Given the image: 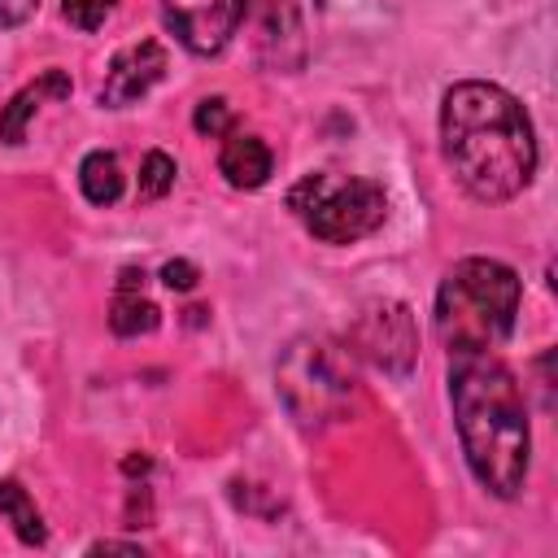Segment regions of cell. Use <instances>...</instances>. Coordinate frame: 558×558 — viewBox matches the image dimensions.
I'll return each instance as SVG.
<instances>
[{
    "label": "cell",
    "mask_w": 558,
    "mask_h": 558,
    "mask_svg": "<svg viewBox=\"0 0 558 558\" xmlns=\"http://www.w3.org/2000/svg\"><path fill=\"white\" fill-rule=\"evenodd\" d=\"M440 153L458 187L484 205L514 201L536 174L527 109L497 83L462 78L440 100Z\"/></svg>",
    "instance_id": "cell-1"
},
{
    "label": "cell",
    "mask_w": 558,
    "mask_h": 558,
    "mask_svg": "<svg viewBox=\"0 0 558 558\" xmlns=\"http://www.w3.org/2000/svg\"><path fill=\"white\" fill-rule=\"evenodd\" d=\"M449 401L453 427L471 475L501 501L519 497L532 462L527 401L514 371L488 353H449Z\"/></svg>",
    "instance_id": "cell-2"
},
{
    "label": "cell",
    "mask_w": 558,
    "mask_h": 558,
    "mask_svg": "<svg viewBox=\"0 0 558 558\" xmlns=\"http://www.w3.org/2000/svg\"><path fill=\"white\" fill-rule=\"evenodd\" d=\"M523 283L497 257H462L436 288V336L449 353L497 349L519 318Z\"/></svg>",
    "instance_id": "cell-3"
},
{
    "label": "cell",
    "mask_w": 558,
    "mask_h": 558,
    "mask_svg": "<svg viewBox=\"0 0 558 558\" xmlns=\"http://www.w3.org/2000/svg\"><path fill=\"white\" fill-rule=\"evenodd\" d=\"M288 209L301 218V227L323 244H353L384 227L388 218V192L375 179L362 174H331L314 170L301 174L288 187Z\"/></svg>",
    "instance_id": "cell-4"
},
{
    "label": "cell",
    "mask_w": 558,
    "mask_h": 558,
    "mask_svg": "<svg viewBox=\"0 0 558 558\" xmlns=\"http://www.w3.org/2000/svg\"><path fill=\"white\" fill-rule=\"evenodd\" d=\"M275 384H279L288 414L305 432H323V427L340 423L353 405V371H349L344 353L314 336H301L283 349V357L275 366Z\"/></svg>",
    "instance_id": "cell-5"
},
{
    "label": "cell",
    "mask_w": 558,
    "mask_h": 558,
    "mask_svg": "<svg viewBox=\"0 0 558 558\" xmlns=\"http://www.w3.org/2000/svg\"><path fill=\"white\" fill-rule=\"evenodd\" d=\"M353 353H362L384 375H410L418 362V327L405 301H366L349 327Z\"/></svg>",
    "instance_id": "cell-6"
},
{
    "label": "cell",
    "mask_w": 558,
    "mask_h": 558,
    "mask_svg": "<svg viewBox=\"0 0 558 558\" xmlns=\"http://www.w3.org/2000/svg\"><path fill=\"white\" fill-rule=\"evenodd\" d=\"M244 9H248V0H161L166 26L196 57L222 52L231 44V35L240 31Z\"/></svg>",
    "instance_id": "cell-7"
},
{
    "label": "cell",
    "mask_w": 558,
    "mask_h": 558,
    "mask_svg": "<svg viewBox=\"0 0 558 558\" xmlns=\"http://www.w3.org/2000/svg\"><path fill=\"white\" fill-rule=\"evenodd\" d=\"M170 70V57L157 39H140V44H126L113 52L109 70H105V83H100V105L105 109H126L135 100H144Z\"/></svg>",
    "instance_id": "cell-8"
},
{
    "label": "cell",
    "mask_w": 558,
    "mask_h": 558,
    "mask_svg": "<svg viewBox=\"0 0 558 558\" xmlns=\"http://www.w3.org/2000/svg\"><path fill=\"white\" fill-rule=\"evenodd\" d=\"M70 92H74V83H70V74L65 70H44V74H35L22 92H13L9 96V105L0 109V140L4 144H22L26 140V126H31V118L48 105V100H70Z\"/></svg>",
    "instance_id": "cell-9"
},
{
    "label": "cell",
    "mask_w": 558,
    "mask_h": 558,
    "mask_svg": "<svg viewBox=\"0 0 558 558\" xmlns=\"http://www.w3.org/2000/svg\"><path fill=\"white\" fill-rule=\"evenodd\" d=\"M270 170H275V153H270L257 135H235V131H227L222 153H218V174H222L231 187L253 192V187H262V183L270 179Z\"/></svg>",
    "instance_id": "cell-10"
},
{
    "label": "cell",
    "mask_w": 558,
    "mask_h": 558,
    "mask_svg": "<svg viewBox=\"0 0 558 558\" xmlns=\"http://www.w3.org/2000/svg\"><path fill=\"white\" fill-rule=\"evenodd\" d=\"M161 323V310L148 301L144 292V270L126 266L118 275V288H113V301H109V327L118 336H148L153 327Z\"/></svg>",
    "instance_id": "cell-11"
},
{
    "label": "cell",
    "mask_w": 558,
    "mask_h": 558,
    "mask_svg": "<svg viewBox=\"0 0 558 558\" xmlns=\"http://www.w3.org/2000/svg\"><path fill=\"white\" fill-rule=\"evenodd\" d=\"M0 514L13 523V532H17L22 545H44L48 541L44 514H39V506L31 501V493L17 480H0Z\"/></svg>",
    "instance_id": "cell-12"
},
{
    "label": "cell",
    "mask_w": 558,
    "mask_h": 558,
    "mask_svg": "<svg viewBox=\"0 0 558 558\" xmlns=\"http://www.w3.org/2000/svg\"><path fill=\"white\" fill-rule=\"evenodd\" d=\"M78 187H83V196L92 205H113L122 196V166H118V157L105 153V148H92L83 157V166H78Z\"/></svg>",
    "instance_id": "cell-13"
},
{
    "label": "cell",
    "mask_w": 558,
    "mask_h": 558,
    "mask_svg": "<svg viewBox=\"0 0 558 558\" xmlns=\"http://www.w3.org/2000/svg\"><path fill=\"white\" fill-rule=\"evenodd\" d=\"M283 39H292L301 52V17L292 9V0H262V48L275 57V65H288L283 61Z\"/></svg>",
    "instance_id": "cell-14"
},
{
    "label": "cell",
    "mask_w": 558,
    "mask_h": 558,
    "mask_svg": "<svg viewBox=\"0 0 558 558\" xmlns=\"http://www.w3.org/2000/svg\"><path fill=\"white\" fill-rule=\"evenodd\" d=\"M174 174H179L174 157H166L161 148H153L144 157V166H140V201H161L174 187Z\"/></svg>",
    "instance_id": "cell-15"
},
{
    "label": "cell",
    "mask_w": 558,
    "mask_h": 558,
    "mask_svg": "<svg viewBox=\"0 0 558 558\" xmlns=\"http://www.w3.org/2000/svg\"><path fill=\"white\" fill-rule=\"evenodd\" d=\"M318 13H327L331 22L344 26H362V22H379L388 13V0H314Z\"/></svg>",
    "instance_id": "cell-16"
},
{
    "label": "cell",
    "mask_w": 558,
    "mask_h": 558,
    "mask_svg": "<svg viewBox=\"0 0 558 558\" xmlns=\"http://www.w3.org/2000/svg\"><path fill=\"white\" fill-rule=\"evenodd\" d=\"M113 4H118V0H61V13H65V22L78 26V31H100L105 17L113 13Z\"/></svg>",
    "instance_id": "cell-17"
},
{
    "label": "cell",
    "mask_w": 558,
    "mask_h": 558,
    "mask_svg": "<svg viewBox=\"0 0 558 558\" xmlns=\"http://www.w3.org/2000/svg\"><path fill=\"white\" fill-rule=\"evenodd\" d=\"M192 126L201 131V135H227L231 131V105L222 100V96H209V100H201L196 105V113H192Z\"/></svg>",
    "instance_id": "cell-18"
},
{
    "label": "cell",
    "mask_w": 558,
    "mask_h": 558,
    "mask_svg": "<svg viewBox=\"0 0 558 558\" xmlns=\"http://www.w3.org/2000/svg\"><path fill=\"white\" fill-rule=\"evenodd\" d=\"M161 279H166V288H174V292H192L196 279H201V270L179 257V262H166V266H161Z\"/></svg>",
    "instance_id": "cell-19"
},
{
    "label": "cell",
    "mask_w": 558,
    "mask_h": 558,
    "mask_svg": "<svg viewBox=\"0 0 558 558\" xmlns=\"http://www.w3.org/2000/svg\"><path fill=\"white\" fill-rule=\"evenodd\" d=\"M35 9H39V0H0V26H22Z\"/></svg>",
    "instance_id": "cell-20"
},
{
    "label": "cell",
    "mask_w": 558,
    "mask_h": 558,
    "mask_svg": "<svg viewBox=\"0 0 558 558\" xmlns=\"http://www.w3.org/2000/svg\"><path fill=\"white\" fill-rule=\"evenodd\" d=\"M105 549H109V554H113V549H122V554H140V545H131V541H96V545H92V554H105Z\"/></svg>",
    "instance_id": "cell-21"
}]
</instances>
